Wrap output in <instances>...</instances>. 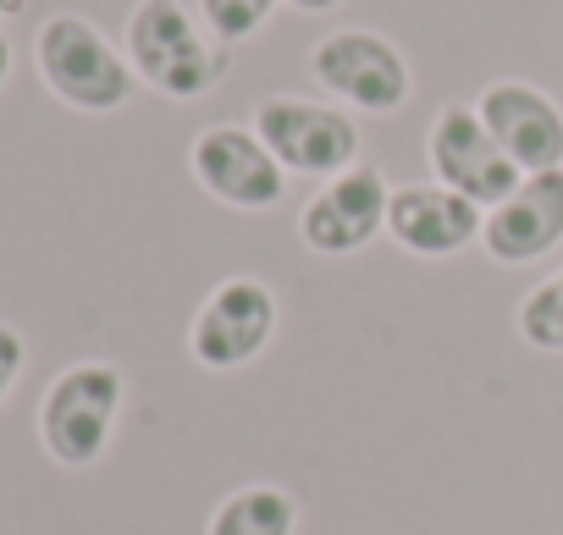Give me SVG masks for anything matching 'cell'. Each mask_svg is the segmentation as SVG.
<instances>
[{"instance_id": "obj_1", "label": "cell", "mask_w": 563, "mask_h": 535, "mask_svg": "<svg viewBox=\"0 0 563 535\" xmlns=\"http://www.w3.org/2000/svg\"><path fill=\"white\" fill-rule=\"evenodd\" d=\"M122 51L139 73V89H150L172 105L205 100L232 67L227 45L183 0H139L128 12V29H122Z\"/></svg>"}, {"instance_id": "obj_2", "label": "cell", "mask_w": 563, "mask_h": 535, "mask_svg": "<svg viewBox=\"0 0 563 535\" xmlns=\"http://www.w3.org/2000/svg\"><path fill=\"white\" fill-rule=\"evenodd\" d=\"M34 73L78 116H117L139 94V73H133L128 51L84 12H51L40 23Z\"/></svg>"}, {"instance_id": "obj_3", "label": "cell", "mask_w": 563, "mask_h": 535, "mask_svg": "<svg viewBox=\"0 0 563 535\" xmlns=\"http://www.w3.org/2000/svg\"><path fill=\"white\" fill-rule=\"evenodd\" d=\"M128 409V376L111 359H78L62 376H51L34 431L51 464L62 469H95L117 436V420Z\"/></svg>"}, {"instance_id": "obj_4", "label": "cell", "mask_w": 563, "mask_h": 535, "mask_svg": "<svg viewBox=\"0 0 563 535\" xmlns=\"http://www.w3.org/2000/svg\"><path fill=\"white\" fill-rule=\"evenodd\" d=\"M249 127L260 133V144L276 155V166L288 177H338L349 166H360L365 133L354 122V111H343L338 100H305V94H265L249 116Z\"/></svg>"}, {"instance_id": "obj_5", "label": "cell", "mask_w": 563, "mask_h": 535, "mask_svg": "<svg viewBox=\"0 0 563 535\" xmlns=\"http://www.w3.org/2000/svg\"><path fill=\"white\" fill-rule=\"evenodd\" d=\"M310 83L354 116H393L415 94L409 56L376 29H332L310 51Z\"/></svg>"}, {"instance_id": "obj_6", "label": "cell", "mask_w": 563, "mask_h": 535, "mask_svg": "<svg viewBox=\"0 0 563 535\" xmlns=\"http://www.w3.org/2000/svg\"><path fill=\"white\" fill-rule=\"evenodd\" d=\"M276 326H282V299L265 277H249V271L221 277L188 321V359L216 376L249 370L271 348Z\"/></svg>"}, {"instance_id": "obj_7", "label": "cell", "mask_w": 563, "mask_h": 535, "mask_svg": "<svg viewBox=\"0 0 563 535\" xmlns=\"http://www.w3.org/2000/svg\"><path fill=\"white\" fill-rule=\"evenodd\" d=\"M188 171L216 204H227L238 215L276 210L282 193H288V171L276 166V155L260 144V133L249 122L199 127L194 144H188Z\"/></svg>"}, {"instance_id": "obj_8", "label": "cell", "mask_w": 563, "mask_h": 535, "mask_svg": "<svg viewBox=\"0 0 563 535\" xmlns=\"http://www.w3.org/2000/svg\"><path fill=\"white\" fill-rule=\"evenodd\" d=\"M426 166H431V182L475 199L481 210L503 204L514 188H519V166L497 149V138L486 133L475 100H453L431 116L426 127Z\"/></svg>"}, {"instance_id": "obj_9", "label": "cell", "mask_w": 563, "mask_h": 535, "mask_svg": "<svg viewBox=\"0 0 563 535\" xmlns=\"http://www.w3.org/2000/svg\"><path fill=\"white\" fill-rule=\"evenodd\" d=\"M387 204H393V182L376 166H349L338 177H327L305 210H299V243L321 259H349L360 248H371L387 232Z\"/></svg>"}, {"instance_id": "obj_10", "label": "cell", "mask_w": 563, "mask_h": 535, "mask_svg": "<svg viewBox=\"0 0 563 535\" xmlns=\"http://www.w3.org/2000/svg\"><path fill=\"white\" fill-rule=\"evenodd\" d=\"M475 111L497 149L519 166V177L536 171H563V105L525 78H492L475 94Z\"/></svg>"}, {"instance_id": "obj_11", "label": "cell", "mask_w": 563, "mask_h": 535, "mask_svg": "<svg viewBox=\"0 0 563 535\" xmlns=\"http://www.w3.org/2000/svg\"><path fill=\"white\" fill-rule=\"evenodd\" d=\"M486 210L442 182H404L387 204V237L415 259H453L481 243Z\"/></svg>"}, {"instance_id": "obj_12", "label": "cell", "mask_w": 563, "mask_h": 535, "mask_svg": "<svg viewBox=\"0 0 563 535\" xmlns=\"http://www.w3.org/2000/svg\"><path fill=\"white\" fill-rule=\"evenodd\" d=\"M563 243V171L519 177V188L486 210L481 248L497 265H536Z\"/></svg>"}, {"instance_id": "obj_13", "label": "cell", "mask_w": 563, "mask_h": 535, "mask_svg": "<svg viewBox=\"0 0 563 535\" xmlns=\"http://www.w3.org/2000/svg\"><path fill=\"white\" fill-rule=\"evenodd\" d=\"M205 535H299V497L276 480L232 486L210 508Z\"/></svg>"}, {"instance_id": "obj_14", "label": "cell", "mask_w": 563, "mask_h": 535, "mask_svg": "<svg viewBox=\"0 0 563 535\" xmlns=\"http://www.w3.org/2000/svg\"><path fill=\"white\" fill-rule=\"evenodd\" d=\"M514 332H519V343L536 348V354H563V265H558L552 277H541V282L519 299Z\"/></svg>"}, {"instance_id": "obj_15", "label": "cell", "mask_w": 563, "mask_h": 535, "mask_svg": "<svg viewBox=\"0 0 563 535\" xmlns=\"http://www.w3.org/2000/svg\"><path fill=\"white\" fill-rule=\"evenodd\" d=\"M276 7H288V0H194V12H199V23L232 51V45H249L271 18H276Z\"/></svg>"}, {"instance_id": "obj_16", "label": "cell", "mask_w": 563, "mask_h": 535, "mask_svg": "<svg viewBox=\"0 0 563 535\" xmlns=\"http://www.w3.org/2000/svg\"><path fill=\"white\" fill-rule=\"evenodd\" d=\"M23 370H29V337L12 321H0V403L12 398V387L23 381Z\"/></svg>"}, {"instance_id": "obj_17", "label": "cell", "mask_w": 563, "mask_h": 535, "mask_svg": "<svg viewBox=\"0 0 563 535\" xmlns=\"http://www.w3.org/2000/svg\"><path fill=\"white\" fill-rule=\"evenodd\" d=\"M294 12H310V18H327V12H338L343 0H288Z\"/></svg>"}, {"instance_id": "obj_18", "label": "cell", "mask_w": 563, "mask_h": 535, "mask_svg": "<svg viewBox=\"0 0 563 535\" xmlns=\"http://www.w3.org/2000/svg\"><path fill=\"white\" fill-rule=\"evenodd\" d=\"M7 78H12V40L0 34V89H7Z\"/></svg>"}, {"instance_id": "obj_19", "label": "cell", "mask_w": 563, "mask_h": 535, "mask_svg": "<svg viewBox=\"0 0 563 535\" xmlns=\"http://www.w3.org/2000/svg\"><path fill=\"white\" fill-rule=\"evenodd\" d=\"M18 7H23V0H0V18H12Z\"/></svg>"}]
</instances>
